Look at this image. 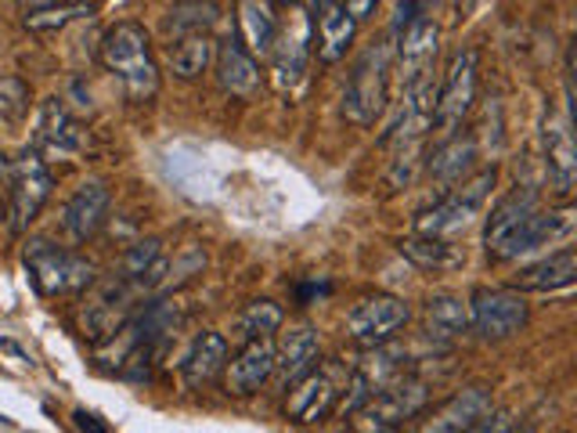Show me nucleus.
Instances as JSON below:
<instances>
[{"mask_svg":"<svg viewBox=\"0 0 577 433\" xmlns=\"http://www.w3.org/2000/svg\"><path fill=\"white\" fill-rule=\"evenodd\" d=\"M105 69L123 83L130 102H152L159 94V66L152 58V41L138 22H116L102 41Z\"/></svg>","mask_w":577,"mask_h":433,"instance_id":"obj_1","label":"nucleus"},{"mask_svg":"<svg viewBox=\"0 0 577 433\" xmlns=\"http://www.w3.org/2000/svg\"><path fill=\"white\" fill-rule=\"evenodd\" d=\"M390 102V47L372 44L365 47L354 61L347 91H343V116L358 127H372V123L386 113Z\"/></svg>","mask_w":577,"mask_h":433,"instance_id":"obj_2","label":"nucleus"},{"mask_svg":"<svg viewBox=\"0 0 577 433\" xmlns=\"http://www.w3.org/2000/svg\"><path fill=\"white\" fill-rule=\"evenodd\" d=\"M491 189H495V167L481 170L476 178H465L451 192H445V200H440L437 206L423 209V214L415 217V231L440 235V239H455V235L470 228L476 214L484 209Z\"/></svg>","mask_w":577,"mask_h":433,"instance_id":"obj_3","label":"nucleus"},{"mask_svg":"<svg viewBox=\"0 0 577 433\" xmlns=\"http://www.w3.org/2000/svg\"><path fill=\"white\" fill-rule=\"evenodd\" d=\"M26 267L36 282V289L44 296H58V293H80L94 282V264L77 253L61 250V246L47 242V239H33L26 246Z\"/></svg>","mask_w":577,"mask_h":433,"instance_id":"obj_4","label":"nucleus"},{"mask_svg":"<svg viewBox=\"0 0 577 433\" xmlns=\"http://www.w3.org/2000/svg\"><path fill=\"white\" fill-rule=\"evenodd\" d=\"M470 326L481 340L501 343L527 326L531 307H527L520 289H501V286H481L470 296Z\"/></svg>","mask_w":577,"mask_h":433,"instance_id":"obj_5","label":"nucleus"},{"mask_svg":"<svg viewBox=\"0 0 577 433\" xmlns=\"http://www.w3.org/2000/svg\"><path fill=\"white\" fill-rule=\"evenodd\" d=\"M476 72H481V55L459 52L451 69L445 72V83L437 87V109H434V127L440 138L455 134L462 127V119L470 116V109L476 102Z\"/></svg>","mask_w":577,"mask_h":433,"instance_id":"obj_6","label":"nucleus"},{"mask_svg":"<svg viewBox=\"0 0 577 433\" xmlns=\"http://www.w3.org/2000/svg\"><path fill=\"white\" fill-rule=\"evenodd\" d=\"M51 170L36 152H22L8 167V195H11V231H26L44 203L51 200Z\"/></svg>","mask_w":577,"mask_h":433,"instance_id":"obj_7","label":"nucleus"},{"mask_svg":"<svg viewBox=\"0 0 577 433\" xmlns=\"http://www.w3.org/2000/svg\"><path fill=\"white\" fill-rule=\"evenodd\" d=\"M429 401V387L419 379V376H408V373H401L386 383L383 390L376 394L372 401H368L358 415L368 419V430H397L404 426L408 419H415L426 408Z\"/></svg>","mask_w":577,"mask_h":433,"instance_id":"obj_8","label":"nucleus"},{"mask_svg":"<svg viewBox=\"0 0 577 433\" xmlns=\"http://www.w3.org/2000/svg\"><path fill=\"white\" fill-rule=\"evenodd\" d=\"M408 321H412V307L397 300V296H365L361 304L350 307L347 337L361 346H376L394 340Z\"/></svg>","mask_w":577,"mask_h":433,"instance_id":"obj_9","label":"nucleus"},{"mask_svg":"<svg viewBox=\"0 0 577 433\" xmlns=\"http://www.w3.org/2000/svg\"><path fill=\"white\" fill-rule=\"evenodd\" d=\"M574 119L570 116H559L549 109V116L542 123V156H545V178H549V189L556 195H567L574 192V181H577V148H574Z\"/></svg>","mask_w":577,"mask_h":433,"instance_id":"obj_10","label":"nucleus"},{"mask_svg":"<svg viewBox=\"0 0 577 433\" xmlns=\"http://www.w3.org/2000/svg\"><path fill=\"white\" fill-rule=\"evenodd\" d=\"M80 148H83V127L72 119L61 98H47L41 105V119H36L33 152L41 156L44 163H55V159H72Z\"/></svg>","mask_w":577,"mask_h":433,"instance_id":"obj_11","label":"nucleus"},{"mask_svg":"<svg viewBox=\"0 0 577 433\" xmlns=\"http://www.w3.org/2000/svg\"><path fill=\"white\" fill-rule=\"evenodd\" d=\"M108 206H113V195H108L105 181H83L77 192L69 195V203L61 206L58 225L66 231L69 242H88L102 231Z\"/></svg>","mask_w":577,"mask_h":433,"instance_id":"obj_12","label":"nucleus"},{"mask_svg":"<svg viewBox=\"0 0 577 433\" xmlns=\"http://www.w3.org/2000/svg\"><path fill=\"white\" fill-rule=\"evenodd\" d=\"M311 33L318 41V58L339 61L358 33V19L343 8V0H311Z\"/></svg>","mask_w":577,"mask_h":433,"instance_id":"obj_13","label":"nucleus"},{"mask_svg":"<svg viewBox=\"0 0 577 433\" xmlns=\"http://www.w3.org/2000/svg\"><path fill=\"white\" fill-rule=\"evenodd\" d=\"M397 36H401V80L404 87H412L415 80L434 72L437 52H440V30L434 19L415 15Z\"/></svg>","mask_w":577,"mask_h":433,"instance_id":"obj_14","label":"nucleus"},{"mask_svg":"<svg viewBox=\"0 0 577 433\" xmlns=\"http://www.w3.org/2000/svg\"><path fill=\"white\" fill-rule=\"evenodd\" d=\"M322 357V340H318L314 326H292L289 332H281V340L275 346V373L281 387H292L297 379H303L311 368H318Z\"/></svg>","mask_w":577,"mask_h":433,"instance_id":"obj_15","label":"nucleus"},{"mask_svg":"<svg viewBox=\"0 0 577 433\" xmlns=\"http://www.w3.org/2000/svg\"><path fill=\"white\" fill-rule=\"evenodd\" d=\"M476 167V141L470 134H448L445 141L434 148L426 163V178L437 192H451L455 184H462Z\"/></svg>","mask_w":577,"mask_h":433,"instance_id":"obj_16","label":"nucleus"},{"mask_svg":"<svg viewBox=\"0 0 577 433\" xmlns=\"http://www.w3.org/2000/svg\"><path fill=\"white\" fill-rule=\"evenodd\" d=\"M224 387L228 394H235V398H250V394H256L264 387L267 379H272L275 373V346L272 340H250L242 343V351L235 362L224 365Z\"/></svg>","mask_w":577,"mask_h":433,"instance_id":"obj_17","label":"nucleus"},{"mask_svg":"<svg viewBox=\"0 0 577 433\" xmlns=\"http://www.w3.org/2000/svg\"><path fill=\"white\" fill-rule=\"evenodd\" d=\"M289 401H286V412L289 419L297 423H322V419L333 412L336 401H339V387H336V376L333 373H307L303 379H297L289 387Z\"/></svg>","mask_w":577,"mask_h":433,"instance_id":"obj_18","label":"nucleus"},{"mask_svg":"<svg viewBox=\"0 0 577 433\" xmlns=\"http://www.w3.org/2000/svg\"><path fill=\"white\" fill-rule=\"evenodd\" d=\"M228 365V337L224 332H199L192 346L181 357V379L188 390H199L206 383H214Z\"/></svg>","mask_w":577,"mask_h":433,"instance_id":"obj_19","label":"nucleus"},{"mask_svg":"<svg viewBox=\"0 0 577 433\" xmlns=\"http://www.w3.org/2000/svg\"><path fill=\"white\" fill-rule=\"evenodd\" d=\"M570 228V214H556V209H534V214H527L520 220V228L509 235L506 242L495 250V260H517L523 253L538 250V246H545L552 239H559L563 231Z\"/></svg>","mask_w":577,"mask_h":433,"instance_id":"obj_20","label":"nucleus"},{"mask_svg":"<svg viewBox=\"0 0 577 433\" xmlns=\"http://www.w3.org/2000/svg\"><path fill=\"white\" fill-rule=\"evenodd\" d=\"M491 408H495V401H491L487 387H465L445 408H440V412L434 415V423H429L426 430H434V433H473Z\"/></svg>","mask_w":577,"mask_h":433,"instance_id":"obj_21","label":"nucleus"},{"mask_svg":"<svg viewBox=\"0 0 577 433\" xmlns=\"http://www.w3.org/2000/svg\"><path fill=\"white\" fill-rule=\"evenodd\" d=\"M267 58H272L275 83L281 91H292L303 80L307 58H311V30H278Z\"/></svg>","mask_w":577,"mask_h":433,"instance_id":"obj_22","label":"nucleus"},{"mask_svg":"<svg viewBox=\"0 0 577 433\" xmlns=\"http://www.w3.org/2000/svg\"><path fill=\"white\" fill-rule=\"evenodd\" d=\"M214 61H217V83L224 87L228 94H235V98L256 94V87H261V66H256V58L245 52L239 41L220 44Z\"/></svg>","mask_w":577,"mask_h":433,"instance_id":"obj_23","label":"nucleus"},{"mask_svg":"<svg viewBox=\"0 0 577 433\" xmlns=\"http://www.w3.org/2000/svg\"><path fill=\"white\" fill-rule=\"evenodd\" d=\"M278 15L272 8V0H242L239 4V44L253 58L272 55V44L278 36Z\"/></svg>","mask_w":577,"mask_h":433,"instance_id":"obj_24","label":"nucleus"},{"mask_svg":"<svg viewBox=\"0 0 577 433\" xmlns=\"http://www.w3.org/2000/svg\"><path fill=\"white\" fill-rule=\"evenodd\" d=\"M574 278H577V253L567 246V250H559L545 260H538V264H531V267H523L512 286H517L520 293H556V289L574 286Z\"/></svg>","mask_w":577,"mask_h":433,"instance_id":"obj_25","label":"nucleus"},{"mask_svg":"<svg viewBox=\"0 0 577 433\" xmlns=\"http://www.w3.org/2000/svg\"><path fill=\"white\" fill-rule=\"evenodd\" d=\"M534 209H538V192H534V189H520V184H517V192H509L506 200H501L495 209H491L487 228H484L487 253L495 257L498 246L506 242L509 235L520 228V220H523L527 214H534Z\"/></svg>","mask_w":577,"mask_h":433,"instance_id":"obj_26","label":"nucleus"},{"mask_svg":"<svg viewBox=\"0 0 577 433\" xmlns=\"http://www.w3.org/2000/svg\"><path fill=\"white\" fill-rule=\"evenodd\" d=\"M470 332V307L455 293H437L426 304V337L437 343H451Z\"/></svg>","mask_w":577,"mask_h":433,"instance_id":"obj_27","label":"nucleus"},{"mask_svg":"<svg viewBox=\"0 0 577 433\" xmlns=\"http://www.w3.org/2000/svg\"><path fill=\"white\" fill-rule=\"evenodd\" d=\"M401 253L408 257L415 267H426V271H451V267L465 264L462 246H455L451 239H440V235H419L415 231L401 242Z\"/></svg>","mask_w":577,"mask_h":433,"instance_id":"obj_28","label":"nucleus"},{"mask_svg":"<svg viewBox=\"0 0 577 433\" xmlns=\"http://www.w3.org/2000/svg\"><path fill=\"white\" fill-rule=\"evenodd\" d=\"M217 44L210 33H192V36H177L170 44V72L177 80H199L206 69L214 66Z\"/></svg>","mask_w":577,"mask_h":433,"instance_id":"obj_29","label":"nucleus"},{"mask_svg":"<svg viewBox=\"0 0 577 433\" xmlns=\"http://www.w3.org/2000/svg\"><path fill=\"white\" fill-rule=\"evenodd\" d=\"M281 321H286V315H281V307L275 300H250L235 318H231L228 332H231V340L250 343V340H264V337H272V332H278Z\"/></svg>","mask_w":577,"mask_h":433,"instance_id":"obj_30","label":"nucleus"},{"mask_svg":"<svg viewBox=\"0 0 577 433\" xmlns=\"http://www.w3.org/2000/svg\"><path fill=\"white\" fill-rule=\"evenodd\" d=\"M220 22L217 0H177L166 15V30L174 36H192V33H210Z\"/></svg>","mask_w":577,"mask_h":433,"instance_id":"obj_31","label":"nucleus"},{"mask_svg":"<svg viewBox=\"0 0 577 433\" xmlns=\"http://www.w3.org/2000/svg\"><path fill=\"white\" fill-rule=\"evenodd\" d=\"M94 8L88 0H77V4H47V8H30L26 11V30L33 33H55V30H66L69 22H80V19H91Z\"/></svg>","mask_w":577,"mask_h":433,"instance_id":"obj_32","label":"nucleus"},{"mask_svg":"<svg viewBox=\"0 0 577 433\" xmlns=\"http://www.w3.org/2000/svg\"><path fill=\"white\" fill-rule=\"evenodd\" d=\"M159 253H163V242H159V239H145V242H134L130 250L119 257V267L113 271V275H116V278H123V282H127V286H130V282L138 278L141 271L149 267V264H152V260H155Z\"/></svg>","mask_w":577,"mask_h":433,"instance_id":"obj_33","label":"nucleus"},{"mask_svg":"<svg viewBox=\"0 0 577 433\" xmlns=\"http://www.w3.org/2000/svg\"><path fill=\"white\" fill-rule=\"evenodd\" d=\"M30 109V87L19 77L0 80V123H19Z\"/></svg>","mask_w":577,"mask_h":433,"instance_id":"obj_34","label":"nucleus"},{"mask_svg":"<svg viewBox=\"0 0 577 433\" xmlns=\"http://www.w3.org/2000/svg\"><path fill=\"white\" fill-rule=\"evenodd\" d=\"M419 156H423V141H408V145L397 148L394 167H390V189H394V192L408 189L412 178H415V170H419Z\"/></svg>","mask_w":577,"mask_h":433,"instance_id":"obj_35","label":"nucleus"},{"mask_svg":"<svg viewBox=\"0 0 577 433\" xmlns=\"http://www.w3.org/2000/svg\"><path fill=\"white\" fill-rule=\"evenodd\" d=\"M72 426H77V430H91V433H108V426L97 423V415L83 412V408H77V412H72Z\"/></svg>","mask_w":577,"mask_h":433,"instance_id":"obj_36","label":"nucleus"},{"mask_svg":"<svg viewBox=\"0 0 577 433\" xmlns=\"http://www.w3.org/2000/svg\"><path fill=\"white\" fill-rule=\"evenodd\" d=\"M376 4H379V0H343V8H347L350 11V15L354 19H368V15H372V11H376Z\"/></svg>","mask_w":577,"mask_h":433,"instance_id":"obj_37","label":"nucleus"},{"mask_svg":"<svg viewBox=\"0 0 577 433\" xmlns=\"http://www.w3.org/2000/svg\"><path fill=\"white\" fill-rule=\"evenodd\" d=\"M30 8H47V4H77V0H26Z\"/></svg>","mask_w":577,"mask_h":433,"instance_id":"obj_38","label":"nucleus"},{"mask_svg":"<svg viewBox=\"0 0 577 433\" xmlns=\"http://www.w3.org/2000/svg\"><path fill=\"white\" fill-rule=\"evenodd\" d=\"M275 4H300V0H275Z\"/></svg>","mask_w":577,"mask_h":433,"instance_id":"obj_39","label":"nucleus"}]
</instances>
